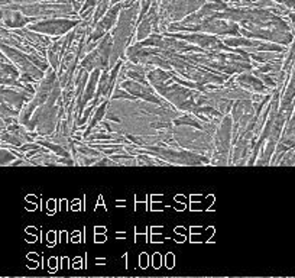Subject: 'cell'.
<instances>
[{
  "instance_id": "277c9868",
  "label": "cell",
  "mask_w": 295,
  "mask_h": 278,
  "mask_svg": "<svg viewBox=\"0 0 295 278\" xmlns=\"http://www.w3.org/2000/svg\"><path fill=\"white\" fill-rule=\"evenodd\" d=\"M172 138L178 148L211 157L213 154V135L193 126L178 125L172 128Z\"/></svg>"
},
{
  "instance_id": "6da1fadb",
  "label": "cell",
  "mask_w": 295,
  "mask_h": 278,
  "mask_svg": "<svg viewBox=\"0 0 295 278\" xmlns=\"http://www.w3.org/2000/svg\"><path fill=\"white\" fill-rule=\"evenodd\" d=\"M148 82L162 98L170 101L177 110L183 113H193L197 107L198 90L183 86L172 79L171 71L159 67L152 68L148 73Z\"/></svg>"
},
{
  "instance_id": "5bb4252c",
  "label": "cell",
  "mask_w": 295,
  "mask_h": 278,
  "mask_svg": "<svg viewBox=\"0 0 295 278\" xmlns=\"http://www.w3.org/2000/svg\"><path fill=\"white\" fill-rule=\"evenodd\" d=\"M16 161V155L6 151V149H0V165H9L12 163Z\"/></svg>"
},
{
  "instance_id": "7c38bea8",
  "label": "cell",
  "mask_w": 295,
  "mask_h": 278,
  "mask_svg": "<svg viewBox=\"0 0 295 278\" xmlns=\"http://www.w3.org/2000/svg\"><path fill=\"white\" fill-rule=\"evenodd\" d=\"M236 83L240 87H243L245 90L253 93V94H266L268 93V87L264 84V82L259 77L252 74V71H245V73L236 74Z\"/></svg>"
},
{
  "instance_id": "ba28073f",
  "label": "cell",
  "mask_w": 295,
  "mask_h": 278,
  "mask_svg": "<svg viewBox=\"0 0 295 278\" xmlns=\"http://www.w3.org/2000/svg\"><path fill=\"white\" fill-rule=\"evenodd\" d=\"M159 16V33L168 31L170 23L188 16V0H155Z\"/></svg>"
},
{
  "instance_id": "3957f363",
  "label": "cell",
  "mask_w": 295,
  "mask_h": 278,
  "mask_svg": "<svg viewBox=\"0 0 295 278\" xmlns=\"http://www.w3.org/2000/svg\"><path fill=\"white\" fill-rule=\"evenodd\" d=\"M139 0L135 1L129 7H123L119 13L117 22L110 31L113 38V51L110 58V68L120 60L126 58V49L130 44L135 42V33L138 26V16H139Z\"/></svg>"
},
{
  "instance_id": "7a4b0ae2",
  "label": "cell",
  "mask_w": 295,
  "mask_h": 278,
  "mask_svg": "<svg viewBox=\"0 0 295 278\" xmlns=\"http://www.w3.org/2000/svg\"><path fill=\"white\" fill-rule=\"evenodd\" d=\"M65 114L62 106V87L58 83L45 103H42L23 125L29 132H35L39 136H49L55 132L60 117Z\"/></svg>"
},
{
  "instance_id": "52a82bcc",
  "label": "cell",
  "mask_w": 295,
  "mask_h": 278,
  "mask_svg": "<svg viewBox=\"0 0 295 278\" xmlns=\"http://www.w3.org/2000/svg\"><path fill=\"white\" fill-rule=\"evenodd\" d=\"M111 51H113V38L111 33L107 32L101 41L97 44V47L94 49H92L81 61H80V67H83L84 70H87L89 73H92L93 70L100 68V70H106L110 68V58H111Z\"/></svg>"
},
{
  "instance_id": "8992f818",
  "label": "cell",
  "mask_w": 295,
  "mask_h": 278,
  "mask_svg": "<svg viewBox=\"0 0 295 278\" xmlns=\"http://www.w3.org/2000/svg\"><path fill=\"white\" fill-rule=\"evenodd\" d=\"M0 49L1 52H4L7 55V58H10V61L16 65V68L20 73L19 80L25 84H35L38 86V83L44 79L45 71H42L38 65H35L31 60L28 52H23L20 49H15L10 45H6L3 42H0Z\"/></svg>"
},
{
  "instance_id": "9a60e30c",
  "label": "cell",
  "mask_w": 295,
  "mask_h": 278,
  "mask_svg": "<svg viewBox=\"0 0 295 278\" xmlns=\"http://www.w3.org/2000/svg\"><path fill=\"white\" fill-rule=\"evenodd\" d=\"M155 0H139V3H140V7H139V16H138V23L140 22V19L148 13V10L151 9V6H152V3H154Z\"/></svg>"
},
{
  "instance_id": "30bf717a",
  "label": "cell",
  "mask_w": 295,
  "mask_h": 278,
  "mask_svg": "<svg viewBox=\"0 0 295 278\" xmlns=\"http://www.w3.org/2000/svg\"><path fill=\"white\" fill-rule=\"evenodd\" d=\"M116 87H122L123 90L130 93L135 98H140V100H145L149 103H156V104H168L170 103L155 92V89L151 84H143V83H139L136 80L124 79L122 82H117Z\"/></svg>"
},
{
  "instance_id": "8fae6325",
  "label": "cell",
  "mask_w": 295,
  "mask_h": 278,
  "mask_svg": "<svg viewBox=\"0 0 295 278\" xmlns=\"http://www.w3.org/2000/svg\"><path fill=\"white\" fill-rule=\"evenodd\" d=\"M151 33H159V16H158L156 1L152 3L148 13L138 23L136 33H135V42L146 39L148 36H151Z\"/></svg>"
},
{
  "instance_id": "4fadbf2b",
  "label": "cell",
  "mask_w": 295,
  "mask_h": 278,
  "mask_svg": "<svg viewBox=\"0 0 295 278\" xmlns=\"http://www.w3.org/2000/svg\"><path fill=\"white\" fill-rule=\"evenodd\" d=\"M107 103H109V100H104V101H101L97 107L94 109V112H93V114H92V117H90V120H89V125H87V128H86V131H84V133H83V139H84L87 135H90V133L96 129V126H97L98 123L104 119V116H106V109H107Z\"/></svg>"
},
{
  "instance_id": "9c48e42d",
  "label": "cell",
  "mask_w": 295,
  "mask_h": 278,
  "mask_svg": "<svg viewBox=\"0 0 295 278\" xmlns=\"http://www.w3.org/2000/svg\"><path fill=\"white\" fill-rule=\"evenodd\" d=\"M81 19H73V17H47V19H39L33 23H29L26 28L38 32L48 35L51 38H58L70 31H73Z\"/></svg>"
},
{
  "instance_id": "5b68a950",
  "label": "cell",
  "mask_w": 295,
  "mask_h": 278,
  "mask_svg": "<svg viewBox=\"0 0 295 278\" xmlns=\"http://www.w3.org/2000/svg\"><path fill=\"white\" fill-rule=\"evenodd\" d=\"M232 116L230 113L223 117L213 135V154L210 157L211 165H230L232 154Z\"/></svg>"
},
{
  "instance_id": "2e32d148",
  "label": "cell",
  "mask_w": 295,
  "mask_h": 278,
  "mask_svg": "<svg viewBox=\"0 0 295 278\" xmlns=\"http://www.w3.org/2000/svg\"><path fill=\"white\" fill-rule=\"evenodd\" d=\"M36 1H52V0H0V6H10V4H31V3H36Z\"/></svg>"
}]
</instances>
